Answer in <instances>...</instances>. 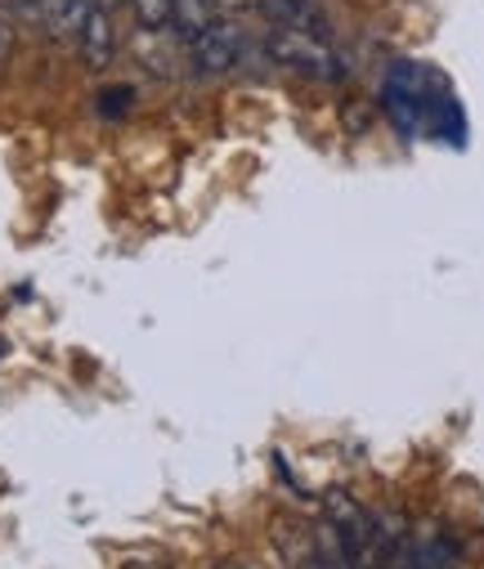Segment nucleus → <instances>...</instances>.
I'll return each instance as SVG.
<instances>
[{
    "label": "nucleus",
    "mask_w": 484,
    "mask_h": 569,
    "mask_svg": "<svg viewBox=\"0 0 484 569\" xmlns=\"http://www.w3.org/2000/svg\"><path fill=\"white\" fill-rule=\"evenodd\" d=\"M41 14H46V28L63 41H77L86 14H90V0H37Z\"/></svg>",
    "instance_id": "nucleus-6"
},
{
    "label": "nucleus",
    "mask_w": 484,
    "mask_h": 569,
    "mask_svg": "<svg viewBox=\"0 0 484 569\" xmlns=\"http://www.w3.org/2000/svg\"><path fill=\"white\" fill-rule=\"evenodd\" d=\"M77 50H81V63H86L90 72H103V68L117 59V32H112V14H108V10L90 6L86 23H81V32H77Z\"/></svg>",
    "instance_id": "nucleus-3"
},
{
    "label": "nucleus",
    "mask_w": 484,
    "mask_h": 569,
    "mask_svg": "<svg viewBox=\"0 0 484 569\" xmlns=\"http://www.w3.org/2000/svg\"><path fill=\"white\" fill-rule=\"evenodd\" d=\"M19 6H32V0H0V14H6V10H19Z\"/></svg>",
    "instance_id": "nucleus-11"
},
{
    "label": "nucleus",
    "mask_w": 484,
    "mask_h": 569,
    "mask_svg": "<svg viewBox=\"0 0 484 569\" xmlns=\"http://www.w3.org/2000/svg\"><path fill=\"white\" fill-rule=\"evenodd\" d=\"M256 10L265 14L269 28H305L309 0H256Z\"/></svg>",
    "instance_id": "nucleus-7"
},
{
    "label": "nucleus",
    "mask_w": 484,
    "mask_h": 569,
    "mask_svg": "<svg viewBox=\"0 0 484 569\" xmlns=\"http://www.w3.org/2000/svg\"><path fill=\"white\" fill-rule=\"evenodd\" d=\"M216 19L220 14H216L211 0H176V6H171V32L180 37V46L194 41V37H203Z\"/></svg>",
    "instance_id": "nucleus-5"
},
{
    "label": "nucleus",
    "mask_w": 484,
    "mask_h": 569,
    "mask_svg": "<svg viewBox=\"0 0 484 569\" xmlns=\"http://www.w3.org/2000/svg\"><path fill=\"white\" fill-rule=\"evenodd\" d=\"M171 6L176 0H130V14L144 32H171Z\"/></svg>",
    "instance_id": "nucleus-8"
},
{
    "label": "nucleus",
    "mask_w": 484,
    "mask_h": 569,
    "mask_svg": "<svg viewBox=\"0 0 484 569\" xmlns=\"http://www.w3.org/2000/svg\"><path fill=\"white\" fill-rule=\"evenodd\" d=\"M265 54H269L278 68H287V72H296V77H309V81H323V86L350 81L346 59H342L328 41H323V37H314L309 28H269Z\"/></svg>",
    "instance_id": "nucleus-1"
},
{
    "label": "nucleus",
    "mask_w": 484,
    "mask_h": 569,
    "mask_svg": "<svg viewBox=\"0 0 484 569\" xmlns=\"http://www.w3.org/2000/svg\"><path fill=\"white\" fill-rule=\"evenodd\" d=\"M130 103H135V90H130V86H108V90H99V112H103V117H121Z\"/></svg>",
    "instance_id": "nucleus-9"
},
{
    "label": "nucleus",
    "mask_w": 484,
    "mask_h": 569,
    "mask_svg": "<svg viewBox=\"0 0 484 569\" xmlns=\"http://www.w3.org/2000/svg\"><path fill=\"white\" fill-rule=\"evenodd\" d=\"M220 569H243V565H220Z\"/></svg>",
    "instance_id": "nucleus-12"
},
{
    "label": "nucleus",
    "mask_w": 484,
    "mask_h": 569,
    "mask_svg": "<svg viewBox=\"0 0 484 569\" xmlns=\"http://www.w3.org/2000/svg\"><path fill=\"white\" fill-rule=\"evenodd\" d=\"M404 560L408 569H453L457 565V538L453 533H413L404 542Z\"/></svg>",
    "instance_id": "nucleus-4"
},
{
    "label": "nucleus",
    "mask_w": 484,
    "mask_h": 569,
    "mask_svg": "<svg viewBox=\"0 0 484 569\" xmlns=\"http://www.w3.org/2000/svg\"><path fill=\"white\" fill-rule=\"evenodd\" d=\"M243 50H247V37L234 19H216L203 37L185 41V59L198 77H225L243 63Z\"/></svg>",
    "instance_id": "nucleus-2"
},
{
    "label": "nucleus",
    "mask_w": 484,
    "mask_h": 569,
    "mask_svg": "<svg viewBox=\"0 0 484 569\" xmlns=\"http://www.w3.org/2000/svg\"><path fill=\"white\" fill-rule=\"evenodd\" d=\"M95 6H99V10H108V14H112V10H117V6H130V0H95Z\"/></svg>",
    "instance_id": "nucleus-10"
}]
</instances>
